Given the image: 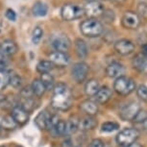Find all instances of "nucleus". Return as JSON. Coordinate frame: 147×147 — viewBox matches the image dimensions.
Returning <instances> with one entry per match:
<instances>
[{
  "label": "nucleus",
  "mask_w": 147,
  "mask_h": 147,
  "mask_svg": "<svg viewBox=\"0 0 147 147\" xmlns=\"http://www.w3.org/2000/svg\"><path fill=\"white\" fill-rule=\"evenodd\" d=\"M72 97L69 88L63 83H59L54 87L51 105L58 111H67L71 107Z\"/></svg>",
  "instance_id": "nucleus-1"
},
{
  "label": "nucleus",
  "mask_w": 147,
  "mask_h": 147,
  "mask_svg": "<svg viewBox=\"0 0 147 147\" xmlns=\"http://www.w3.org/2000/svg\"><path fill=\"white\" fill-rule=\"evenodd\" d=\"M80 30L86 37L97 38L103 33V25L95 18H88L82 22Z\"/></svg>",
  "instance_id": "nucleus-2"
},
{
  "label": "nucleus",
  "mask_w": 147,
  "mask_h": 147,
  "mask_svg": "<svg viewBox=\"0 0 147 147\" xmlns=\"http://www.w3.org/2000/svg\"><path fill=\"white\" fill-rule=\"evenodd\" d=\"M113 90L115 92L122 96H127L136 90V82L126 76L116 78L113 83Z\"/></svg>",
  "instance_id": "nucleus-3"
},
{
  "label": "nucleus",
  "mask_w": 147,
  "mask_h": 147,
  "mask_svg": "<svg viewBox=\"0 0 147 147\" xmlns=\"http://www.w3.org/2000/svg\"><path fill=\"white\" fill-rule=\"evenodd\" d=\"M140 137V132L136 128H126L116 136V142L122 147H128L136 142Z\"/></svg>",
  "instance_id": "nucleus-4"
},
{
  "label": "nucleus",
  "mask_w": 147,
  "mask_h": 147,
  "mask_svg": "<svg viewBox=\"0 0 147 147\" xmlns=\"http://www.w3.org/2000/svg\"><path fill=\"white\" fill-rule=\"evenodd\" d=\"M61 15L65 20L71 21L81 18L85 15L84 9L75 4H65L61 10Z\"/></svg>",
  "instance_id": "nucleus-5"
},
{
  "label": "nucleus",
  "mask_w": 147,
  "mask_h": 147,
  "mask_svg": "<svg viewBox=\"0 0 147 147\" xmlns=\"http://www.w3.org/2000/svg\"><path fill=\"white\" fill-rule=\"evenodd\" d=\"M90 71V66L84 62H80L74 65L72 67L71 74L72 78H73L77 83L84 82L88 76V73Z\"/></svg>",
  "instance_id": "nucleus-6"
},
{
  "label": "nucleus",
  "mask_w": 147,
  "mask_h": 147,
  "mask_svg": "<svg viewBox=\"0 0 147 147\" xmlns=\"http://www.w3.org/2000/svg\"><path fill=\"white\" fill-rule=\"evenodd\" d=\"M122 26L126 29H137L140 24V18L135 12H126L122 16Z\"/></svg>",
  "instance_id": "nucleus-7"
},
{
  "label": "nucleus",
  "mask_w": 147,
  "mask_h": 147,
  "mask_svg": "<svg viewBox=\"0 0 147 147\" xmlns=\"http://www.w3.org/2000/svg\"><path fill=\"white\" fill-rule=\"evenodd\" d=\"M140 110V107L137 102H131L124 106L123 109L121 110L120 117L124 121H132Z\"/></svg>",
  "instance_id": "nucleus-8"
},
{
  "label": "nucleus",
  "mask_w": 147,
  "mask_h": 147,
  "mask_svg": "<svg viewBox=\"0 0 147 147\" xmlns=\"http://www.w3.org/2000/svg\"><path fill=\"white\" fill-rule=\"evenodd\" d=\"M104 11H105L104 6L98 1L88 2L87 5H86L85 8H84L85 13L91 18H96V16H102V13H104Z\"/></svg>",
  "instance_id": "nucleus-9"
},
{
  "label": "nucleus",
  "mask_w": 147,
  "mask_h": 147,
  "mask_svg": "<svg viewBox=\"0 0 147 147\" xmlns=\"http://www.w3.org/2000/svg\"><path fill=\"white\" fill-rule=\"evenodd\" d=\"M115 49L122 56H128L135 51V44L129 40H120L115 43Z\"/></svg>",
  "instance_id": "nucleus-10"
},
{
  "label": "nucleus",
  "mask_w": 147,
  "mask_h": 147,
  "mask_svg": "<svg viewBox=\"0 0 147 147\" xmlns=\"http://www.w3.org/2000/svg\"><path fill=\"white\" fill-rule=\"evenodd\" d=\"M49 59H50V62L54 65L60 66V67H63V66L68 65V63H70V58H69V56L65 52L55 51L50 54Z\"/></svg>",
  "instance_id": "nucleus-11"
},
{
  "label": "nucleus",
  "mask_w": 147,
  "mask_h": 147,
  "mask_svg": "<svg viewBox=\"0 0 147 147\" xmlns=\"http://www.w3.org/2000/svg\"><path fill=\"white\" fill-rule=\"evenodd\" d=\"M52 46L56 51L65 52L70 47V40L65 35H59L52 40Z\"/></svg>",
  "instance_id": "nucleus-12"
},
{
  "label": "nucleus",
  "mask_w": 147,
  "mask_h": 147,
  "mask_svg": "<svg viewBox=\"0 0 147 147\" xmlns=\"http://www.w3.org/2000/svg\"><path fill=\"white\" fill-rule=\"evenodd\" d=\"M11 116L13 118V120L16 121V124L23 125L29 119V112H27L26 110H24L20 106H16L13 109Z\"/></svg>",
  "instance_id": "nucleus-13"
},
{
  "label": "nucleus",
  "mask_w": 147,
  "mask_h": 147,
  "mask_svg": "<svg viewBox=\"0 0 147 147\" xmlns=\"http://www.w3.org/2000/svg\"><path fill=\"white\" fill-rule=\"evenodd\" d=\"M124 72H125V67L117 62L110 63L106 68V74L110 78H119L123 76Z\"/></svg>",
  "instance_id": "nucleus-14"
},
{
  "label": "nucleus",
  "mask_w": 147,
  "mask_h": 147,
  "mask_svg": "<svg viewBox=\"0 0 147 147\" xmlns=\"http://www.w3.org/2000/svg\"><path fill=\"white\" fill-rule=\"evenodd\" d=\"M51 115L46 112H40L35 119V123L38 129L46 130L49 128V121H50Z\"/></svg>",
  "instance_id": "nucleus-15"
},
{
  "label": "nucleus",
  "mask_w": 147,
  "mask_h": 147,
  "mask_svg": "<svg viewBox=\"0 0 147 147\" xmlns=\"http://www.w3.org/2000/svg\"><path fill=\"white\" fill-rule=\"evenodd\" d=\"M113 92L111 90V88L108 87H102L98 90V91L96 92V94L94 95L95 97V100L100 104L107 103L108 101L112 98Z\"/></svg>",
  "instance_id": "nucleus-16"
},
{
  "label": "nucleus",
  "mask_w": 147,
  "mask_h": 147,
  "mask_svg": "<svg viewBox=\"0 0 147 147\" xmlns=\"http://www.w3.org/2000/svg\"><path fill=\"white\" fill-rule=\"evenodd\" d=\"M80 109L86 115H88V116H93L98 113V106L95 102L91 100H86L82 102L80 105Z\"/></svg>",
  "instance_id": "nucleus-17"
},
{
  "label": "nucleus",
  "mask_w": 147,
  "mask_h": 147,
  "mask_svg": "<svg viewBox=\"0 0 147 147\" xmlns=\"http://www.w3.org/2000/svg\"><path fill=\"white\" fill-rule=\"evenodd\" d=\"M132 65L136 70L138 72H143L147 68V57L141 53L136 55L132 61Z\"/></svg>",
  "instance_id": "nucleus-18"
},
{
  "label": "nucleus",
  "mask_w": 147,
  "mask_h": 147,
  "mask_svg": "<svg viewBox=\"0 0 147 147\" xmlns=\"http://www.w3.org/2000/svg\"><path fill=\"white\" fill-rule=\"evenodd\" d=\"M16 51H18V46L12 40H5L0 45V52L7 57L16 54Z\"/></svg>",
  "instance_id": "nucleus-19"
},
{
  "label": "nucleus",
  "mask_w": 147,
  "mask_h": 147,
  "mask_svg": "<svg viewBox=\"0 0 147 147\" xmlns=\"http://www.w3.org/2000/svg\"><path fill=\"white\" fill-rule=\"evenodd\" d=\"M32 12L34 13V16H38V18H42V16H45L47 13H48V6L43 2L38 1L33 6Z\"/></svg>",
  "instance_id": "nucleus-20"
},
{
  "label": "nucleus",
  "mask_w": 147,
  "mask_h": 147,
  "mask_svg": "<svg viewBox=\"0 0 147 147\" xmlns=\"http://www.w3.org/2000/svg\"><path fill=\"white\" fill-rule=\"evenodd\" d=\"M97 126V121L94 119L92 116H87L84 117L82 120L79 122V128L84 131H88V130H92Z\"/></svg>",
  "instance_id": "nucleus-21"
},
{
  "label": "nucleus",
  "mask_w": 147,
  "mask_h": 147,
  "mask_svg": "<svg viewBox=\"0 0 147 147\" xmlns=\"http://www.w3.org/2000/svg\"><path fill=\"white\" fill-rule=\"evenodd\" d=\"M18 124L13 120V118L10 115H1L0 116V128L6 130L15 129Z\"/></svg>",
  "instance_id": "nucleus-22"
},
{
  "label": "nucleus",
  "mask_w": 147,
  "mask_h": 147,
  "mask_svg": "<svg viewBox=\"0 0 147 147\" xmlns=\"http://www.w3.org/2000/svg\"><path fill=\"white\" fill-rule=\"evenodd\" d=\"M99 88L100 87H99L98 81L95 79H91L85 86V92L88 96H94Z\"/></svg>",
  "instance_id": "nucleus-23"
},
{
  "label": "nucleus",
  "mask_w": 147,
  "mask_h": 147,
  "mask_svg": "<svg viewBox=\"0 0 147 147\" xmlns=\"http://www.w3.org/2000/svg\"><path fill=\"white\" fill-rule=\"evenodd\" d=\"M75 48H76V52L78 54V56L80 58H86L88 56V46L87 43H86L85 40H81V38H78L75 41Z\"/></svg>",
  "instance_id": "nucleus-24"
},
{
  "label": "nucleus",
  "mask_w": 147,
  "mask_h": 147,
  "mask_svg": "<svg viewBox=\"0 0 147 147\" xmlns=\"http://www.w3.org/2000/svg\"><path fill=\"white\" fill-rule=\"evenodd\" d=\"M31 88H32V91H33V93H34V95H37L38 97L42 96L44 94V92H45V90H46L43 83L38 79H36L33 81Z\"/></svg>",
  "instance_id": "nucleus-25"
},
{
  "label": "nucleus",
  "mask_w": 147,
  "mask_h": 147,
  "mask_svg": "<svg viewBox=\"0 0 147 147\" xmlns=\"http://www.w3.org/2000/svg\"><path fill=\"white\" fill-rule=\"evenodd\" d=\"M54 67V65L50 61H40L37 65V70L41 74L49 73Z\"/></svg>",
  "instance_id": "nucleus-26"
},
{
  "label": "nucleus",
  "mask_w": 147,
  "mask_h": 147,
  "mask_svg": "<svg viewBox=\"0 0 147 147\" xmlns=\"http://www.w3.org/2000/svg\"><path fill=\"white\" fill-rule=\"evenodd\" d=\"M51 130L56 137H62V136H65V132H66V122L63 120H59L57 122L56 125H55Z\"/></svg>",
  "instance_id": "nucleus-27"
},
{
  "label": "nucleus",
  "mask_w": 147,
  "mask_h": 147,
  "mask_svg": "<svg viewBox=\"0 0 147 147\" xmlns=\"http://www.w3.org/2000/svg\"><path fill=\"white\" fill-rule=\"evenodd\" d=\"M79 122L80 120L78 118L73 117L69 119L68 122H66V132L65 135H71L76 133L77 130L79 129Z\"/></svg>",
  "instance_id": "nucleus-28"
},
{
  "label": "nucleus",
  "mask_w": 147,
  "mask_h": 147,
  "mask_svg": "<svg viewBox=\"0 0 147 147\" xmlns=\"http://www.w3.org/2000/svg\"><path fill=\"white\" fill-rule=\"evenodd\" d=\"M40 81L43 83V85H44V87H45L46 90H53L54 87H55L54 77L52 76L50 73L41 74Z\"/></svg>",
  "instance_id": "nucleus-29"
},
{
  "label": "nucleus",
  "mask_w": 147,
  "mask_h": 147,
  "mask_svg": "<svg viewBox=\"0 0 147 147\" xmlns=\"http://www.w3.org/2000/svg\"><path fill=\"white\" fill-rule=\"evenodd\" d=\"M119 129V124L116 122H105L102 124L101 131L104 133H112Z\"/></svg>",
  "instance_id": "nucleus-30"
},
{
  "label": "nucleus",
  "mask_w": 147,
  "mask_h": 147,
  "mask_svg": "<svg viewBox=\"0 0 147 147\" xmlns=\"http://www.w3.org/2000/svg\"><path fill=\"white\" fill-rule=\"evenodd\" d=\"M43 36V31L40 27H36L32 34V41L34 44H38Z\"/></svg>",
  "instance_id": "nucleus-31"
},
{
  "label": "nucleus",
  "mask_w": 147,
  "mask_h": 147,
  "mask_svg": "<svg viewBox=\"0 0 147 147\" xmlns=\"http://www.w3.org/2000/svg\"><path fill=\"white\" fill-rule=\"evenodd\" d=\"M133 121L136 122V123H145L147 121V112L145 110L140 109L136 115Z\"/></svg>",
  "instance_id": "nucleus-32"
},
{
  "label": "nucleus",
  "mask_w": 147,
  "mask_h": 147,
  "mask_svg": "<svg viewBox=\"0 0 147 147\" xmlns=\"http://www.w3.org/2000/svg\"><path fill=\"white\" fill-rule=\"evenodd\" d=\"M9 84V74L4 70H0V91H2Z\"/></svg>",
  "instance_id": "nucleus-33"
},
{
  "label": "nucleus",
  "mask_w": 147,
  "mask_h": 147,
  "mask_svg": "<svg viewBox=\"0 0 147 147\" xmlns=\"http://www.w3.org/2000/svg\"><path fill=\"white\" fill-rule=\"evenodd\" d=\"M9 84H11L13 88H18L21 85V78L18 74H9Z\"/></svg>",
  "instance_id": "nucleus-34"
},
{
  "label": "nucleus",
  "mask_w": 147,
  "mask_h": 147,
  "mask_svg": "<svg viewBox=\"0 0 147 147\" xmlns=\"http://www.w3.org/2000/svg\"><path fill=\"white\" fill-rule=\"evenodd\" d=\"M137 94L141 100L147 101V86L140 85L137 90Z\"/></svg>",
  "instance_id": "nucleus-35"
},
{
  "label": "nucleus",
  "mask_w": 147,
  "mask_h": 147,
  "mask_svg": "<svg viewBox=\"0 0 147 147\" xmlns=\"http://www.w3.org/2000/svg\"><path fill=\"white\" fill-rule=\"evenodd\" d=\"M102 16H103L104 19L106 20V22H108V23H112V22H113V20H115V13L113 12V11L111 10H107V11H104V13H102Z\"/></svg>",
  "instance_id": "nucleus-36"
},
{
  "label": "nucleus",
  "mask_w": 147,
  "mask_h": 147,
  "mask_svg": "<svg viewBox=\"0 0 147 147\" xmlns=\"http://www.w3.org/2000/svg\"><path fill=\"white\" fill-rule=\"evenodd\" d=\"M9 65V59L7 56L0 52V70H4Z\"/></svg>",
  "instance_id": "nucleus-37"
},
{
  "label": "nucleus",
  "mask_w": 147,
  "mask_h": 147,
  "mask_svg": "<svg viewBox=\"0 0 147 147\" xmlns=\"http://www.w3.org/2000/svg\"><path fill=\"white\" fill-rule=\"evenodd\" d=\"M88 147H105V143L103 140H99V138H95V140L90 141Z\"/></svg>",
  "instance_id": "nucleus-38"
},
{
  "label": "nucleus",
  "mask_w": 147,
  "mask_h": 147,
  "mask_svg": "<svg viewBox=\"0 0 147 147\" xmlns=\"http://www.w3.org/2000/svg\"><path fill=\"white\" fill-rule=\"evenodd\" d=\"M6 18L11 21H16V13L12 9H8L6 11Z\"/></svg>",
  "instance_id": "nucleus-39"
},
{
  "label": "nucleus",
  "mask_w": 147,
  "mask_h": 147,
  "mask_svg": "<svg viewBox=\"0 0 147 147\" xmlns=\"http://www.w3.org/2000/svg\"><path fill=\"white\" fill-rule=\"evenodd\" d=\"M141 54L147 57V42L144 43L143 45L141 46Z\"/></svg>",
  "instance_id": "nucleus-40"
},
{
  "label": "nucleus",
  "mask_w": 147,
  "mask_h": 147,
  "mask_svg": "<svg viewBox=\"0 0 147 147\" xmlns=\"http://www.w3.org/2000/svg\"><path fill=\"white\" fill-rule=\"evenodd\" d=\"M113 1L115 2V3H116V4L120 5V4H122V3H123V2L125 1V0H113Z\"/></svg>",
  "instance_id": "nucleus-41"
},
{
  "label": "nucleus",
  "mask_w": 147,
  "mask_h": 147,
  "mask_svg": "<svg viewBox=\"0 0 147 147\" xmlns=\"http://www.w3.org/2000/svg\"><path fill=\"white\" fill-rule=\"evenodd\" d=\"M5 101V96L3 95H0V104H2Z\"/></svg>",
  "instance_id": "nucleus-42"
},
{
  "label": "nucleus",
  "mask_w": 147,
  "mask_h": 147,
  "mask_svg": "<svg viewBox=\"0 0 147 147\" xmlns=\"http://www.w3.org/2000/svg\"><path fill=\"white\" fill-rule=\"evenodd\" d=\"M128 147H141V146L140 145V144H138V143H133L132 145H130Z\"/></svg>",
  "instance_id": "nucleus-43"
},
{
  "label": "nucleus",
  "mask_w": 147,
  "mask_h": 147,
  "mask_svg": "<svg viewBox=\"0 0 147 147\" xmlns=\"http://www.w3.org/2000/svg\"><path fill=\"white\" fill-rule=\"evenodd\" d=\"M2 31V25H1V23H0V33H1Z\"/></svg>",
  "instance_id": "nucleus-44"
},
{
  "label": "nucleus",
  "mask_w": 147,
  "mask_h": 147,
  "mask_svg": "<svg viewBox=\"0 0 147 147\" xmlns=\"http://www.w3.org/2000/svg\"><path fill=\"white\" fill-rule=\"evenodd\" d=\"M88 2H90V1H96V0H87Z\"/></svg>",
  "instance_id": "nucleus-45"
},
{
  "label": "nucleus",
  "mask_w": 147,
  "mask_h": 147,
  "mask_svg": "<svg viewBox=\"0 0 147 147\" xmlns=\"http://www.w3.org/2000/svg\"><path fill=\"white\" fill-rule=\"evenodd\" d=\"M0 147H5V146H0Z\"/></svg>",
  "instance_id": "nucleus-46"
},
{
  "label": "nucleus",
  "mask_w": 147,
  "mask_h": 147,
  "mask_svg": "<svg viewBox=\"0 0 147 147\" xmlns=\"http://www.w3.org/2000/svg\"><path fill=\"white\" fill-rule=\"evenodd\" d=\"M18 147H21V146H18Z\"/></svg>",
  "instance_id": "nucleus-47"
}]
</instances>
